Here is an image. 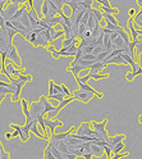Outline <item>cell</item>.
<instances>
[{
	"instance_id": "6da1fadb",
	"label": "cell",
	"mask_w": 142,
	"mask_h": 159,
	"mask_svg": "<svg viewBox=\"0 0 142 159\" xmlns=\"http://www.w3.org/2000/svg\"><path fill=\"white\" fill-rule=\"evenodd\" d=\"M19 4H21V2H18V0H12L11 3H8V7L4 9L2 13H0V16L5 19V22L12 21L13 16L16 14V12L19 9Z\"/></svg>"
},
{
	"instance_id": "7a4b0ae2",
	"label": "cell",
	"mask_w": 142,
	"mask_h": 159,
	"mask_svg": "<svg viewBox=\"0 0 142 159\" xmlns=\"http://www.w3.org/2000/svg\"><path fill=\"white\" fill-rule=\"evenodd\" d=\"M11 126V128H13V130L18 131V137L19 140H21L22 143H27L29 140V136H31V132H29L28 128L23 125V126H18V125H9Z\"/></svg>"
},
{
	"instance_id": "3957f363",
	"label": "cell",
	"mask_w": 142,
	"mask_h": 159,
	"mask_svg": "<svg viewBox=\"0 0 142 159\" xmlns=\"http://www.w3.org/2000/svg\"><path fill=\"white\" fill-rule=\"evenodd\" d=\"M106 123H108V118H105L103 122H95V121H91L90 122V126H92L94 127V131H96V132H99L101 136H103L105 140H108L109 139V135H108V132H106V130H105V126H106Z\"/></svg>"
},
{
	"instance_id": "277c9868",
	"label": "cell",
	"mask_w": 142,
	"mask_h": 159,
	"mask_svg": "<svg viewBox=\"0 0 142 159\" xmlns=\"http://www.w3.org/2000/svg\"><path fill=\"white\" fill-rule=\"evenodd\" d=\"M72 98L74 99V100H79V102L87 104L91 99L94 98V94L92 93H86V91H82V90H79V89H77V90L73 91Z\"/></svg>"
},
{
	"instance_id": "5b68a950",
	"label": "cell",
	"mask_w": 142,
	"mask_h": 159,
	"mask_svg": "<svg viewBox=\"0 0 142 159\" xmlns=\"http://www.w3.org/2000/svg\"><path fill=\"white\" fill-rule=\"evenodd\" d=\"M5 54H7V58L12 61L13 64H16V66H21V58H19V54H18V52H17V48H16L14 44L5 52Z\"/></svg>"
},
{
	"instance_id": "8992f818",
	"label": "cell",
	"mask_w": 142,
	"mask_h": 159,
	"mask_svg": "<svg viewBox=\"0 0 142 159\" xmlns=\"http://www.w3.org/2000/svg\"><path fill=\"white\" fill-rule=\"evenodd\" d=\"M90 122H83L81 123V126L76 130V135H82V136H88L92 139L94 136V130H91L90 128Z\"/></svg>"
},
{
	"instance_id": "52a82bcc",
	"label": "cell",
	"mask_w": 142,
	"mask_h": 159,
	"mask_svg": "<svg viewBox=\"0 0 142 159\" xmlns=\"http://www.w3.org/2000/svg\"><path fill=\"white\" fill-rule=\"evenodd\" d=\"M45 126L47 128V134L49 135H51L55 132V128L56 127H60V126H63V123L59 121V119H49V118H45Z\"/></svg>"
},
{
	"instance_id": "ba28073f",
	"label": "cell",
	"mask_w": 142,
	"mask_h": 159,
	"mask_svg": "<svg viewBox=\"0 0 142 159\" xmlns=\"http://www.w3.org/2000/svg\"><path fill=\"white\" fill-rule=\"evenodd\" d=\"M4 68H5V71H7V72H8L9 75H11L12 77L14 76L16 78H17V77H18L19 75H21V73H23V72L26 71L24 68H21V69H16V68H14V66H13V63L5 64V67H4Z\"/></svg>"
},
{
	"instance_id": "9c48e42d",
	"label": "cell",
	"mask_w": 142,
	"mask_h": 159,
	"mask_svg": "<svg viewBox=\"0 0 142 159\" xmlns=\"http://www.w3.org/2000/svg\"><path fill=\"white\" fill-rule=\"evenodd\" d=\"M90 153L92 154V157H97V158H101L104 155V149L96 145V144H92L90 141Z\"/></svg>"
},
{
	"instance_id": "30bf717a",
	"label": "cell",
	"mask_w": 142,
	"mask_h": 159,
	"mask_svg": "<svg viewBox=\"0 0 142 159\" xmlns=\"http://www.w3.org/2000/svg\"><path fill=\"white\" fill-rule=\"evenodd\" d=\"M40 102L42 103V107H44V111H42V116H45V114H47L49 112H51V111H54V109L56 108V107H54L53 104H50L49 102H47V99H46V96H41L40 98Z\"/></svg>"
},
{
	"instance_id": "8fae6325",
	"label": "cell",
	"mask_w": 142,
	"mask_h": 159,
	"mask_svg": "<svg viewBox=\"0 0 142 159\" xmlns=\"http://www.w3.org/2000/svg\"><path fill=\"white\" fill-rule=\"evenodd\" d=\"M128 27H129V31L132 34V37H133V40L132 41H135V40H140L141 39V30H136L133 27V21H132V18L128 19Z\"/></svg>"
},
{
	"instance_id": "7c38bea8",
	"label": "cell",
	"mask_w": 142,
	"mask_h": 159,
	"mask_svg": "<svg viewBox=\"0 0 142 159\" xmlns=\"http://www.w3.org/2000/svg\"><path fill=\"white\" fill-rule=\"evenodd\" d=\"M78 86H79V90H82V91H86V93H92L94 95H96L99 99H101L103 98V95H101L100 93H97L95 89H92L90 86V84H78Z\"/></svg>"
},
{
	"instance_id": "4fadbf2b",
	"label": "cell",
	"mask_w": 142,
	"mask_h": 159,
	"mask_svg": "<svg viewBox=\"0 0 142 159\" xmlns=\"http://www.w3.org/2000/svg\"><path fill=\"white\" fill-rule=\"evenodd\" d=\"M106 67L101 63V62H96V63H94L92 66L90 67V75H97V73H100L101 71H104Z\"/></svg>"
},
{
	"instance_id": "5bb4252c",
	"label": "cell",
	"mask_w": 142,
	"mask_h": 159,
	"mask_svg": "<svg viewBox=\"0 0 142 159\" xmlns=\"http://www.w3.org/2000/svg\"><path fill=\"white\" fill-rule=\"evenodd\" d=\"M18 21L21 22V23H22V26H23L24 28H27L28 31H32V28H31V25H29V19H28V11H27V9L24 11V13L22 14V17L19 18Z\"/></svg>"
},
{
	"instance_id": "9a60e30c",
	"label": "cell",
	"mask_w": 142,
	"mask_h": 159,
	"mask_svg": "<svg viewBox=\"0 0 142 159\" xmlns=\"http://www.w3.org/2000/svg\"><path fill=\"white\" fill-rule=\"evenodd\" d=\"M23 86H24V82H22V81L18 82V85H17V87H16V91H14L13 95L11 96V100H12V102L19 100V98H21V91H22V87H23Z\"/></svg>"
},
{
	"instance_id": "2e32d148",
	"label": "cell",
	"mask_w": 142,
	"mask_h": 159,
	"mask_svg": "<svg viewBox=\"0 0 142 159\" xmlns=\"http://www.w3.org/2000/svg\"><path fill=\"white\" fill-rule=\"evenodd\" d=\"M37 121H33L32 123H31V127H29V132H32V134H35L37 137H40V139H44V140H49V139L45 136V135H42V134H40V131H38V128H37Z\"/></svg>"
},
{
	"instance_id": "e0dca14e",
	"label": "cell",
	"mask_w": 142,
	"mask_h": 159,
	"mask_svg": "<svg viewBox=\"0 0 142 159\" xmlns=\"http://www.w3.org/2000/svg\"><path fill=\"white\" fill-rule=\"evenodd\" d=\"M47 14H49V5H47V0H45V2L41 4V9H40V17L46 18Z\"/></svg>"
},
{
	"instance_id": "ac0fdd59",
	"label": "cell",
	"mask_w": 142,
	"mask_h": 159,
	"mask_svg": "<svg viewBox=\"0 0 142 159\" xmlns=\"http://www.w3.org/2000/svg\"><path fill=\"white\" fill-rule=\"evenodd\" d=\"M67 71H68V72H72L76 77H78V73H79V72H82V71H83V68L81 67L79 64H74L73 67H68V68H67Z\"/></svg>"
},
{
	"instance_id": "d6986e66",
	"label": "cell",
	"mask_w": 142,
	"mask_h": 159,
	"mask_svg": "<svg viewBox=\"0 0 142 159\" xmlns=\"http://www.w3.org/2000/svg\"><path fill=\"white\" fill-rule=\"evenodd\" d=\"M36 37H37V34H36V32H33V31H29V32L24 36V39L27 40V41H28L29 44H32V45L36 43Z\"/></svg>"
},
{
	"instance_id": "ffe728a7",
	"label": "cell",
	"mask_w": 142,
	"mask_h": 159,
	"mask_svg": "<svg viewBox=\"0 0 142 159\" xmlns=\"http://www.w3.org/2000/svg\"><path fill=\"white\" fill-rule=\"evenodd\" d=\"M91 13L94 14V17L96 18V21H97L99 23L103 21V13H101L97 8H91Z\"/></svg>"
},
{
	"instance_id": "44dd1931",
	"label": "cell",
	"mask_w": 142,
	"mask_h": 159,
	"mask_svg": "<svg viewBox=\"0 0 142 159\" xmlns=\"http://www.w3.org/2000/svg\"><path fill=\"white\" fill-rule=\"evenodd\" d=\"M73 100H74V99H73V98H65V99H64V100H63V102H60V103L58 104L56 109H58V111L60 112V111H62V109H63L64 107H67V105H68V104H69L70 102H73Z\"/></svg>"
},
{
	"instance_id": "7402d4cb",
	"label": "cell",
	"mask_w": 142,
	"mask_h": 159,
	"mask_svg": "<svg viewBox=\"0 0 142 159\" xmlns=\"http://www.w3.org/2000/svg\"><path fill=\"white\" fill-rule=\"evenodd\" d=\"M21 105H22V108H23V113H24V116H26V118L29 116V111H28V102L24 98H21Z\"/></svg>"
},
{
	"instance_id": "603a6c76",
	"label": "cell",
	"mask_w": 142,
	"mask_h": 159,
	"mask_svg": "<svg viewBox=\"0 0 142 159\" xmlns=\"http://www.w3.org/2000/svg\"><path fill=\"white\" fill-rule=\"evenodd\" d=\"M26 9H27V8H26L24 5H23L22 8H19V9H18V11L16 12V14L13 16V18H12V21H18V19H19V18H21V17H22V14L24 13V11H26Z\"/></svg>"
},
{
	"instance_id": "cb8c5ba5",
	"label": "cell",
	"mask_w": 142,
	"mask_h": 159,
	"mask_svg": "<svg viewBox=\"0 0 142 159\" xmlns=\"http://www.w3.org/2000/svg\"><path fill=\"white\" fill-rule=\"evenodd\" d=\"M124 146H126V144H124L123 141H122V143H118V144H115V146L113 148V150H111V154H118L120 150H123Z\"/></svg>"
},
{
	"instance_id": "d4e9b609",
	"label": "cell",
	"mask_w": 142,
	"mask_h": 159,
	"mask_svg": "<svg viewBox=\"0 0 142 159\" xmlns=\"http://www.w3.org/2000/svg\"><path fill=\"white\" fill-rule=\"evenodd\" d=\"M90 78H91V76H90V73H87L86 76H83V77H76V81H77V84H88V81H90Z\"/></svg>"
},
{
	"instance_id": "484cf974",
	"label": "cell",
	"mask_w": 142,
	"mask_h": 159,
	"mask_svg": "<svg viewBox=\"0 0 142 159\" xmlns=\"http://www.w3.org/2000/svg\"><path fill=\"white\" fill-rule=\"evenodd\" d=\"M51 2H53V4L55 5L58 13L62 12V9H63V7H64V2H63V0H51Z\"/></svg>"
},
{
	"instance_id": "4316f807",
	"label": "cell",
	"mask_w": 142,
	"mask_h": 159,
	"mask_svg": "<svg viewBox=\"0 0 142 159\" xmlns=\"http://www.w3.org/2000/svg\"><path fill=\"white\" fill-rule=\"evenodd\" d=\"M17 80L18 81H22V82H29V81H32V76H26V75H23V73H21L18 77H17Z\"/></svg>"
},
{
	"instance_id": "83f0119b",
	"label": "cell",
	"mask_w": 142,
	"mask_h": 159,
	"mask_svg": "<svg viewBox=\"0 0 142 159\" xmlns=\"http://www.w3.org/2000/svg\"><path fill=\"white\" fill-rule=\"evenodd\" d=\"M141 72H142V69H138V71H135V72H129L127 75V80H128V81H132V80H135L137 76H140Z\"/></svg>"
},
{
	"instance_id": "f1b7e54d",
	"label": "cell",
	"mask_w": 142,
	"mask_h": 159,
	"mask_svg": "<svg viewBox=\"0 0 142 159\" xmlns=\"http://www.w3.org/2000/svg\"><path fill=\"white\" fill-rule=\"evenodd\" d=\"M73 44H77V40H74V39H64L63 40V48H68Z\"/></svg>"
},
{
	"instance_id": "f546056e",
	"label": "cell",
	"mask_w": 142,
	"mask_h": 159,
	"mask_svg": "<svg viewBox=\"0 0 142 159\" xmlns=\"http://www.w3.org/2000/svg\"><path fill=\"white\" fill-rule=\"evenodd\" d=\"M109 53H110V52H108V50H105V52H103V53H100V54L96 57V61H97V62H103V61H105V59L108 58V55H109Z\"/></svg>"
},
{
	"instance_id": "4dcf8cb0",
	"label": "cell",
	"mask_w": 142,
	"mask_h": 159,
	"mask_svg": "<svg viewBox=\"0 0 142 159\" xmlns=\"http://www.w3.org/2000/svg\"><path fill=\"white\" fill-rule=\"evenodd\" d=\"M141 18H142V12L141 11H138L137 13H136V16H135V18H132V21H135L140 27H141V25H142V21H141Z\"/></svg>"
},
{
	"instance_id": "1f68e13d",
	"label": "cell",
	"mask_w": 142,
	"mask_h": 159,
	"mask_svg": "<svg viewBox=\"0 0 142 159\" xmlns=\"http://www.w3.org/2000/svg\"><path fill=\"white\" fill-rule=\"evenodd\" d=\"M135 48H136V53H137L138 61H140V57H141V52H142V41H141V40H137V43H136Z\"/></svg>"
},
{
	"instance_id": "d6a6232c",
	"label": "cell",
	"mask_w": 142,
	"mask_h": 159,
	"mask_svg": "<svg viewBox=\"0 0 142 159\" xmlns=\"http://www.w3.org/2000/svg\"><path fill=\"white\" fill-rule=\"evenodd\" d=\"M91 76V80H101V78H108L109 77V73H104V75H101V73H97V75H90Z\"/></svg>"
},
{
	"instance_id": "836d02e7",
	"label": "cell",
	"mask_w": 142,
	"mask_h": 159,
	"mask_svg": "<svg viewBox=\"0 0 142 159\" xmlns=\"http://www.w3.org/2000/svg\"><path fill=\"white\" fill-rule=\"evenodd\" d=\"M44 159H56V158L53 157L51 153H50V148H49V146H46L45 152H44Z\"/></svg>"
},
{
	"instance_id": "e575fe53",
	"label": "cell",
	"mask_w": 142,
	"mask_h": 159,
	"mask_svg": "<svg viewBox=\"0 0 142 159\" xmlns=\"http://www.w3.org/2000/svg\"><path fill=\"white\" fill-rule=\"evenodd\" d=\"M103 52H105V49H104L103 46H95V48L92 49V54H94L95 57H97L100 53H103Z\"/></svg>"
},
{
	"instance_id": "d590c367",
	"label": "cell",
	"mask_w": 142,
	"mask_h": 159,
	"mask_svg": "<svg viewBox=\"0 0 142 159\" xmlns=\"http://www.w3.org/2000/svg\"><path fill=\"white\" fill-rule=\"evenodd\" d=\"M60 86H62V93L64 94V96H65V98H72V94H70L69 89H68L65 85H60Z\"/></svg>"
},
{
	"instance_id": "8d00e7d4",
	"label": "cell",
	"mask_w": 142,
	"mask_h": 159,
	"mask_svg": "<svg viewBox=\"0 0 142 159\" xmlns=\"http://www.w3.org/2000/svg\"><path fill=\"white\" fill-rule=\"evenodd\" d=\"M56 94H63V93H62V86L56 85V84L54 82V91H53V95H56ZM46 98H49V96H46Z\"/></svg>"
},
{
	"instance_id": "74e56055",
	"label": "cell",
	"mask_w": 142,
	"mask_h": 159,
	"mask_svg": "<svg viewBox=\"0 0 142 159\" xmlns=\"http://www.w3.org/2000/svg\"><path fill=\"white\" fill-rule=\"evenodd\" d=\"M129 155V153H118V154H114L113 157H110L109 159H120V158H123V157H128Z\"/></svg>"
},
{
	"instance_id": "f35d334b",
	"label": "cell",
	"mask_w": 142,
	"mask_h": 159,
	"mask_svg": "<svg viewBox=\"0 0 142 159\" xmlns=\"http://www.w3.org/2000/svg\"><path fill=\"white\" fill-rule=\"evenodd\" d=\"M54 91V81L53 80H49V95L47 96H51Z\"/></svg>"
},
{
	"instance_id": "ab89813d",
	"label": "cell",
	"mask_w": 142,
	"mask_h": 159,
	"mask_svg": "<svg viewBox=\"0 0 142 159\" xmlns=\"http://www.w3.org/2000/svg\"><path fill=\"white\" fill-rule=\"evenodd\" d=\"M96 2L101 5V7H105V8H109V7H111V4L109 3V0H96Z\"/></svg>"
},
{
	"instance_id": "60d3db41",
	"label": "cell",
	"mask_w": 142,
	"mask_h": 159,
	"mask_svg": "<svg viewBox=\"0 0 142 159\" xmlns=\"http://www.w3.org/2000/svg\"><path fill=\"white\" fill-rule=\"evenodd\" d=\"M58 113H59V111H58V109L55 108L54 111H51V112H49V113H47V117H46V118H49V119H53L54 117H56V114H58Z\"/></svg>"
},
{
	"instance_id": "b9f144b4",
	"label": "cell",
	"mask_w": 142,
	"mask_h": 159,
	"mask_svg": "<svg viewBox=\"0 0 142 159\" xmlns=\"http://www.w3.org/2000/svg\"><path fill=\"white\" fill-rule=\"evenodd\" d=\"M0 159H11V155H9L8 152H5L4 149L2 150V157H0Z\"/></svg>"
},
{
	"instance_id": "7bdbcfd3",
	"label": "cell",
	"mask_w": 142,
	"mask_h": 159,
	"mask_svg": "<svg viewBox=\"0 0 142 159\" xmlns=\"http://www.w3.org/2000/svg\"><path fill=\"white\" fill-rule=\"evenodd\" d=\"M5 4H8L7 0H0V13H2V12L4 11V7H5Z\"/></svg>"
},
{
	"instance_id": "ee69618b",
	"label": "cell",
	"mask_w": 142,
	"mask_h": 159,
	"mask_svg": "<svg viewBox=\"0 0 142 159\" xmlns=\"http://www.w3.org/2000/svg\"><path fill=\"white\" fill-rule=\"evenodd\" d=\"M129 16H131V18H133L136 16V9L135 8H131L129 9Z\"/></svg>"
},
{
	"instance_id": "f6af8a7d",
	"label": "cell",
	"mask_w": 142,
	"mask_h": 159,
	"mask_svg": "<svg viewBox=\"0 0 142 159\" xmlns=\"http://www.w3.org/2000/svg\"><path fill=\"white\" fill-rule=\"evenodd\" d=\"M46 49H47V50H49V52H50V53H53V52H54V50H56V49H55V46H54V45H53V44H50V45H49V46H47V48H46Z\"/></svg>"
},
{
	"instance_id": "bcb514c9",
	"label": "cell",
	"mask_w": 142,
	"mask_h": 159,
	"mask_svg": "<svg viewBox=\"0 0 142 159\" xmlns=\"http://www.w3.org/2000/svg\"><path fill=\"white\" fill-rule=\"evenodd\" d=\"M65 159H77V157L73 154H65Z\"/></svg>"
},
{
	"instance_id": "7dc6e473",
	"label": "cell",
	"mask_w": 142,
	"mask_h": 159,
	"mask_svg": "<svg viewBox=\"0 0 142 159\" xmlns=\"http://www.w3.org/2000/svg\"><path fill=\"white\" fill-rule=\"evenodd\" d=\"M82 157H83V159H91V158H92V154H91V153H86Z\"/></svg>"
},
{
	"instance_id": "c3c4849f",
	"label": "cell",
	"mask_w": 142,
	"mask_h": 159,
	"mask_svg": "<svg viewBox=\"0 0 142 159\" xmlns=\"http://www.w3.org/2000/svg\"><path fill=\"white\" fill-rule=\"evenodd\" d=\"M51 55H53V58L58 59V58H59V53H58V50H54V52L51 53Z\"/></svg>"
},
{
	"instance_id": "681fc988",
	"label": "cell",
	"mask_w": 142,
	"mask_h": 159,
	"mask_svg": "<svg viewBox=\"0 0 142 159\" xmlns=\"http://www.w3.org/2000/svg\"><path fill=\"white\" fill-rule=\"evenodd\" d=\"M5 139L11 140V139H12V134H11V132H7V134H5Z\"/></svg>"
},
{
	"instance_id": "f907efd6",
	"label": "cell",
	"mask_w": 142,
	"mask_h": 159,
	"mask_svg": "<svg viewBox=\"0 0 142 159\" xmlns=\"http://www.w3.org/2000/svg\"><path fill=\"white\" fill-rule=\"evenodd\" d=\"M12 137H18V131H16V130H14V132L12 134Z\"/></svg>"
},
{
	"instance_id": "816d5d0a",
	"label": "cell",
	"mask_w": 142,
	"mask_h": 159,
	"mask_svg": "<svg viewBox=\"0 0 142 159\" xmlns=\"http://www.w3.org/2000/svg\"><path fill=\"white\" fill-rule=\"evenodd\" d=\"M0 104H2V102H0Z\"/></svg>"
}]
</instances>
